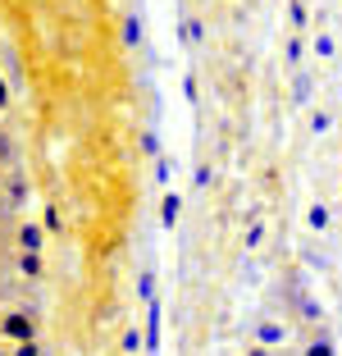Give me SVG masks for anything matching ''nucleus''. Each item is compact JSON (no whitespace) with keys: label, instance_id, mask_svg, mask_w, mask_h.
Segmentation results:
<instances>
[{"label":"nucleus","instance_id":"obj_1","mask_svg":"<svg viewBox=\"0 0 342 356\" xmlns=\"http://www.w3.org/2000/svg\"><path fill=\"white\" fill-rule=\"evenodd\" d=\"M0 334L14 338V343H32L37 338V320L28 311H10V315H0Z\"/></svg>","mask_w":342,"mask_h":356},{"label":"nucleus","instance_id":"obj_2","mask_svg":"<svg viewBox=\"0 0 342 356\" xmlns=\"http://www.w3.org/2000/svg\"><path fill=\"white\" fill-rule=\"evenodd\" d=\"M28 174H19V169H14L10 174V183H5V192H0V210H23L28 206Z\"/></svg>","mask_w":342,"mask_h":356},{"label":"nucleus","instance_id":"obj_3","mask_svg":"<svg viewBox=\"0 0 342 356\" xmlns=\"http://www.w3.org/2000/svg\"><path fill=\"white\" fill-rule=\"evenodd\" d=\"M256 343H260V347L288 343V325H283V320H270V315H260V320H256Z\"/></svg>","mask_w":342,"mask_h":356},{"label":"nucleus","instance_id":"obj_4","mask_svg":"<svg viewBox=\"0 0 342 356\" xmlns=\"http://www.w3.org/2000/svg\"><path fill=\"white\" fill-rule=\"evenodd\" d=\"M19 247H23V252H37V256H42L46 229H42V224H23V229H19Z\"/></svg>","mask_w":342,"mask_h":356},{"label":"nucleus","instance_id":"obj_5","mask_svg":"<svg viewBox=\"0 0 342 356\" xmlns=\"http://www.w3.org/2000/svg\"><path fill=\"white\" fill-rule=\"evenodd\" d=\"M178 215H183V197L169 188V192H165V201H160V224H165V229H174Z\"/></svg>","mask_w":342,"mask_h":356},{"label":"nucleus","instance_id":"obj_6","mask_svg":"<svg viewBox=\"0 0 342 356\" xmlns=\"http://www.w3.org/2000/svg\"><path fill=\"white\" fill-rule=\"evenodd\" d=\"M146 28H142V14H128L124 19V46H142Z\"/></svg>","mask_w":342,"mask_h":356},{"label":"nucleus","instance_id":"obj_7","mask_svg":"<svg viewBox=\"0 0 342 356\" xmlns=\"http://www.w3.org/2000/svg\"><path fill=\"white\" fill-rule=\"evenodd\" d=\"M19 274H23V279H42V256H37V252H23L19 256Z\"/></svg>","mask_w":342,"mask_h":356},{"label":"nucleus","instance_id":"obj_8","mask_svg":"<svg viewBox=\"0 0 342 356\" xmlns=\"http://www.w3.org/2000/svg\"><path fill=\"white\" fill-rule=\"evenodd\" d=\"M306 224H311V229H315V233H324V229H329V224H333V215H329V206H324V201H320V206H311V215H306Z\"/></svg>","mask_w":342,"mask_h":356},{"label":"nucleus","instance_id":"obj_9","mask_svg":"<svg viewBox=\"0 0 342 356\" xmlns=\"http://www.w3.org/2000/svg\"><path fill=\"white\" fill-rule=\"evenodd\" d=\"M292 105H311V74H297V83H292Z\"/></svg>","mask_w":342,"mask_h":356},{"label":"nucleus","instance_id":"obj_10","mask_svg":"<svg viewBox=\"0 0 342 356\" xmlns=\"http://www.w3.org/2000/svg\"><path fill=\"white\" fill-rule=\"evenodd\" d=\"M306 356H338L333 352V338L320 329V338H311V347H306Z\"/></svg>","mask_w":342,"mask_h":356},{"label":"nucleus","instance_id":"obj_11","mask_svg":"<svg viewBox=\"0 0 342 356\" xmlns=\"http://www.w3.org/2000/svg\"><path fill=\"white\" fill-rule=\"evenodd\" d=\"M183 37L192 46H201V42H206V23H201V19H183Z\"/></svg>","mask_w":342,"mask_h":356},{"label":"nucleus","instance_id":"obj_12","mask_svg":"<svg viewBox=\"0 0 342 356\" xmlns=\"http://www.w3.org/2000/svg\"><path fill=\"white\" fill-rule=\"evenodd\" d=\"M315 55H320V60H333V55H338V42H333L329 32H320V37H315Z\"/></svg>","mask_w":342,"mask_h":356},{"label":"nucleus","instance_id":"obj_13","mask_svg":"<svg viewBox=\"0 0 342 356\" xmlns=\"http://www.w3.org/2000/svg\"><path fill=\"white\" fill-rule=\"evenodd\" d=\"M137 297H142V302H156V274H142V279H137Z\"/></svg>","mask_w":342,"mask_h":356},{"label":"nucleus","instance_id":"obj_14","mask_svg":"<svg viewBox=\"0 0 342 356\" xmlns=\"http://www.w3.org/2000/svg\"><path fill=\"white\" fill-rule=\"evenodd\" d=\"M329 128H333V115H329V110H315V115H311V133H329Z\"/></svg>","mask_w":342,"mask_h":356},{"label":"nucleus","instance_id":"obj_15","mask_svg":"<svg viewBox=\"0 0 342 356\" xmlns=\"http://www.w3.org/2000/svg\"><path fill=\"white\" fill-rule=\"evenodd\" d=\"M174 169H178V165H174L169 156H160V160H156V178L165 183V188H169V178H174Z\"/></svg>","mask_w":342,"mask_h":356},{"label":"nucleus","instance_id":"obj_16","mask_svg":"<svg viewBox=\"0 0 342 356\" xmlns=\"http://www.w3.org/2000/svg\"><path fill=\"white\" fill-rule=\"evenodd\" d=\"M288 19H292V28H306V5L301 0H288Z\"/></svg>","mask_w":342,"mask_h":356},{"label":"nucleus","instance_id":"obj_17","mask_svg":"<svg viewBox=\"0 0 342 356\" xmlns=\"http://www.w3.org/2000/svg\"><path fill=\"white\" fill-rule=\"evenodd\" d=\"M142 347H146V334L128 329V334H124V352H142Z\"/></svg>","mask_w":342,"mask_h":356},{"label":"nucleus","instance_id":"obj_18","mask_svg":"<svg viewBox=\"0 0 342 356\" xmlns=\"http://www.w3.org/2000/svg\"><path fill=\"white\" fill-rule=\"evenodd\" d=\"M260 242H265V224L251 220V229H247V247H260Z\"/></svg>","mask_w":342,"mask_h":356},{"label":"nucleus","instance_id":"obj_19","mask_svg":"<svg viewBox=\"0 0 342 356\" xmlns=\"http://www.w3.org/2000/svg\"><path fill=\"white\" fill-rule=\"evenodd\" d=\"M10 356H42V347H37V338H32V343H14Z\"/></svg>","mask_w":342,"mask_h":356},{"label":"nucleus","instance_id":"obj_20","mask_svg":"<svg viewBox=\"0 0 342 356\" xmlns=\"http://www.w3.org/2000/svg\"><path fill=\"white\" fill-rule=\"evenodd\" d=\"M142 151H146V156H156V160H160V137H156V133H142Z\"/></svg>","mask_w":342,"mask_h":356},{"label":"nucleus","instance_id":"obj_21","mask_svg":"<svg viewBox=\"0 0 342 356\" xmlns=\"http://www.w3.org/2000/svg\"><path fill=\"white\" fill-rule=\"evenodd\" d=\"M46 229H51V233H60V229H64V215H60V210H55V206L46 210Z\"/></svg>","mask_w":342,"mask_h":356},{"label":"nucleus","instance_id":"obj_22","mask_svg":"<svg viewBox=\"0 0 342 356\" xmlns=\"http://www.w3.org/2000/svg\"><path fill=\"white\" fill-rule=\"evenodd\" d=\"M210 178H215V169H210V165H201L197 174H192V183H197V188H210Z\"/></svg>","mask_w":342,"mask_h":356},{"label":"nucleus","instance_id":"obj_23","mask_svg":"<svg viewBox=\"0 0 342 356\" xmlns=\"http://www.w3.org/2000/svg\"><path fill=\"white\" fill-rule=\"evenodd\" d=\"M197 92H201V87H197V74H187L183 78V96H187V101H197Z\"/></svg>","mask_w":342,"mask_h":356},{"label":"nucleus","instance_id":"obj_24","mask_svg":"<svg viewBox=\"0 0 342 356\" xmlns=\"http://www.w3.org/2000/svg\"><path fill=\"white\" fill-rule=\"evenodd\" d=\"M288 64H301V42H297V37L288 42Z\"/></svg>","mask_w":342,"mask_h":356},{"label":"nucleus","instance_id":"obj_25","mask_svg":"<svg viewBox=\"0 0 342 356\" xmlns=\"http://www.w3.org/2000/svg\"><path fill=\"white\" fill-rule=\"evenodd\" d=\"M10 105V87H5V78H0V110Z\"/></svg>","mask_w":342,"mask_h":356},{"label":"nucleus","instance_id":"obj_26","mask_svg":"<svg viewBox=\"0 0 342 356\" xmlns=\"http://www.w3.org/2000/svg\"><path fill=\"white\" fill-rule=\"evenodd\" d=\"M247 356H274V347H260V343H256V347H251Z\"/></svg>","mask_w":342,"mask_h":356},{"label":"nucleus","instance_id":"obj_27","mask_svg":"<svg viewBox=\"0 0 342 356\" xmlns=\"http://www.w3.org/2000/svg\"><path fill=\"white\" fill-rule=\"evenodd\" d=\"M0 192H5V178H0Z\"/></svg>","mask_w":342,"mask_h":356},{"label":"nucleus","instance_id":"obj_28","mask_svg":"<svg viewBox=\"0 0 342 356\" xmlns=\"http://www.w3.org/2000/svg\"><path fill=\"white\" fill-rule=\"evenodd\" d=\"M0 356H10V352H5V347H0Z\"/></svg>","mask_w":342,"mask_h":356}]
</instances>
